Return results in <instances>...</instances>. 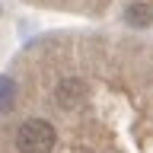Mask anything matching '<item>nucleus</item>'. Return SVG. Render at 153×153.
Here are the masks:
<instances>
[{"mask_svg":"<svg viewBox=\"0 0 153 153\" xmlns=\"http://www.w3.org/2000/svg\"><path fill=\"white\" fill-rule=\"evenodd\" d=\"M57 143L54 124L45 118H29L16 128V150L19 153H51Z\"/></svg>","mask_w":153,"mask_h":153,"instance_id":"obj_1","label":"nucleus"},{"mask_svg":"<svg viewBox=\"0 0 153 153\" xmlns=\"http://www.w3.org/2000/svg\"><path fill=\"white\" fill-rule=\"evenodd\" d=\"M57 105L61 108H76V105L83 102V96H86V86L83 80H76V76H67V80H61L57 83Z\"/></svg>","mask_w":153,"mask_h":153,"instance_id":"obj_2","label":"nucleus"},{"mask_svg":"<svg viewBox=\"0 0 153 153\" xmlns=\"http://www.w3.org/2000/svg\"><path fill=\"white\" fill-rule=\"evenodd\" d=\"M13 105H16V80L0 76V112H10Z\"/></svg>","mask_w":153,"mask_h":153,"instance_id":"obj_4","label":"nucleus"},{"mask_svg":"<svg viewBox=\"0 0 153 153\" xmlns=\"http://www.w3.org/2000/svg\"><path fill=\"white\" fill-rule=\"evenodd\" d=\"M124 22L134 26V29H147L153 22V10L147 3H131V7L124 10Z\"/></svg>","mask_w":153,"mask_h":153,"instance_id":"obj_3","label":"nucleus"}]
</instances>
